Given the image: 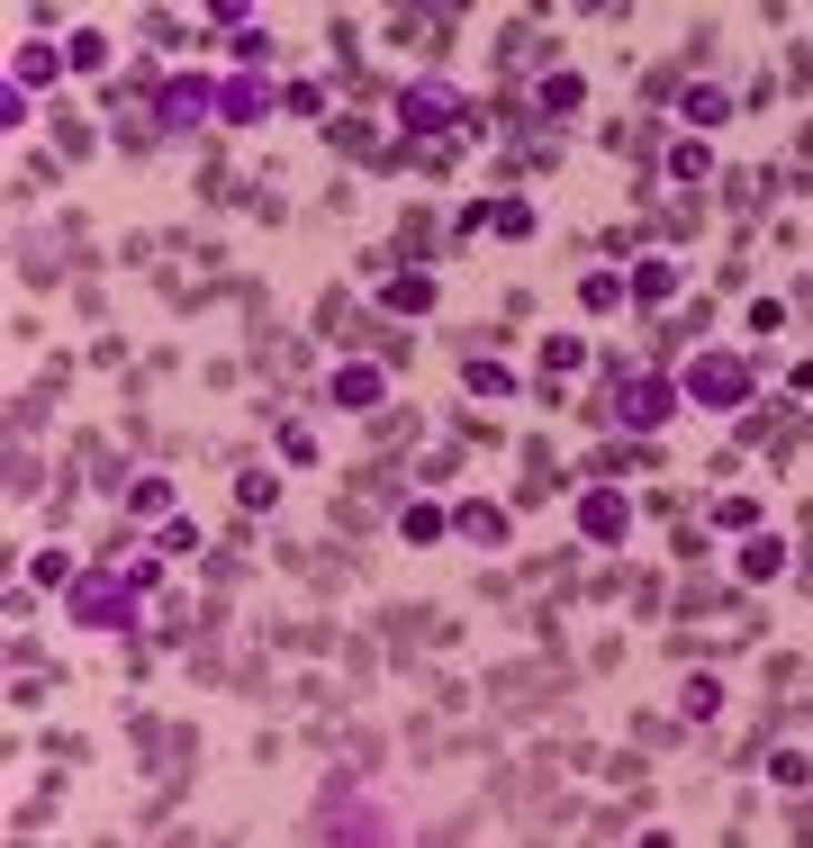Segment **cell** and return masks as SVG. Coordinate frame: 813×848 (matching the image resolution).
Segmentation results:
<instances>
[{
  "instance_id": "21",
  "label": "cell",
  "mask_w": 813,
  "mask_h": 848,
  "mask_svg": "<svg viewBox=\"0 0 813 848\" xmlns=\"http://www.w3.org/2000/svg\"><path fill=\"white\" fill-rule=\"evenodd\" d=\"M714 524H723V533H751V524H760V506H751V497H723V506H714Z\"/></svg>"
},
{
  "instance_id": "20",
  "label": "cell",
  "mask_w": 813,
  "mask_h": 848,
  "mask_svg": "<svg viewBox=\"0 0 813 848\" xmlns=\"http://www.w3.org/2000/svg\"><path fill=\"white\" fill-rule=\"evenodd\" d=\"M777 559H786L777 542H751V551H741V578H777Z\"/></svg>"
},
{
  "instance_id": "14",
  "label": "cell",
  "mask_w": 813,
  "mask_h": 848,
  "mask_svg": "<svg viewBox=\"0 0 813 848\" xmlns=\"http://www.w3.org/2000/svg\"><path fill=\"white\" fill-rule=\"evenodd\" d=\"M579 299L605 316V307H624V280H615V271H588V280H579Z\"/></svg>"
},
{
  "instance_id": "19",
  "label": "cell",
  "mask_w": 813,
  "mask_h": 848,
  "mask_svg": "<svg viewBox=\"0 0 813 848\" xmlns=\"http://www.w3.org/2000/svg\"><path fill=\"white\" fill-rule=\"evenodd\" d=\"M434 533H452L443 506H406V542H434Z\"/></svg>"
},
{
  "instance_id": "4",
  "label": "cell",
  "mask_w": 813,
  "mask_h": 848,
  "mask_svg": "<svg viewBox=\"0 0 813 848\" xmlns=\"http://www.w3.org/2000/svg\"><path fill=\"white\" fill-rule=\"evenodd\" d=\"M398 118H406V127H416V135H434V127H452V118H461V100H452L443 82H416V91H406V100H398Z\"/></svg>"
},
{
  "instance_id": "3",
  "label": "cell",
  "mask_w": 813,
  "mask_h": 848,
  "mask_svg": "<svg viewBox=\"0 0 813 848\" xmlns=\"http://www.w3.org/2000/svg\"><path fill=\"white\" fill-rule=\"evenodd\" d=\"M605 415H615V424H633V434H651V424L669 415V380H624Z\"/></svg>"
},
{
  "instance_id": "11",
  "label": "cell",
  "mask_w": 813,
  "mask_h": 848,
  "mask_svg": "<svg viewBox=\"0 0 813 848\" xmlns=\"http://www.w3.org/2000/svg\"><path fill=\"white\" fill-rule=\"evenodd\" d=\"M334 397H344V406H371V397H380V371H371V362H353V371H334Z\"/></svg>"
},
{
  "instance_id": "18",
  "label": "cell",
  "mask_w": 813,
  "mask_h": 848,
  "mask_svg": "<svg viewBox=\"0 0 813 848\" xmlns=\"http://www.w3.org/2000/svg\"><path fill=\"white\" fill-rule=\"evenodd\" d=\"M669 290H678L669 262H642V271H633V299H669Z\"/></svg>"
},
{
  "instance_id": "1",
  "label": "cell",
  "mask_w": 813,
  "mask_h": 848,
  "mask_svg": "<svg viewBox=\"0 0 813 848\" xmlns=\"http://www.w3.org/2000/svg\"><path fill=\"white\" fill-rule=\"evenodd\" d=\"M154 587V569H118V578H91V587H73V614L82 623H100V632H136V596Z\"/></svg>"
},
{
  "instance_id": "17",
  "label": "cell",
  "mask_w": 813,
  "mask_h": 848,
  "mask_svg": "<svg viewBox=\"0 0 813 848\" xmlns=\"http://www.w3.org/2000/svg\"><path fill=\"white\" fill-rule=\"evenodd\" d=\"M235 506H253V515H262V506H281V487H271V470H244V487H235Z\"/></svg>"
},
{
  "instance_id": "9",
  "label": "cell",
  "mask_w": 813,
  "mask_h": 848,
  "mask_svg": "<svg viewBox=\"0 0 813 848\" xmlns=\"http://www.w3.org/2000/svg\"><path fill=\"white\" fill-rule=\"evenodd\" d=\"M380 299H389L398 316H425V307H434V280H416V271H406V280H389Z\"/></svg>"
},
{
  "instance_id": "16",
  "label": "cell",
  "mask_w": 813,
  "mask_h": 848,
  "mask_svg": "<svg viewBox=\"0 0 813 848\" xmlns=\"http://www.w3.org/2000/svg\"><path fill=\"white\" fill-rule=\"evenodd\" d=\"M687 118H696V127H723V118H732V91H687Z\"/></svg>"
},
{
  "instance_id": "12",
  "label": "cell",
  "mask_w": 813,
  "mask_h": 848,
  "mask_svg": "<svg viewBox=\"0 0 813 848\" xmlns=\"http://www.w3.org/2000/svg\"><path fill=\"white\" fill-rule=\"evenodd\" d=\"M579 100H588V82H579V73H542V109H552V118H561V109H579Z\"/></svg>"
},
{
  "instance_id": "15",
  "label": "cell",
  "mask_w": 813,
  "mask_h": 848,
  "mask_svg": "<svg viewBox=\"0 0 813 848\" xmlns=\"http://www.w3.org/2000/svg\"><path fill=\"white\" fill-rule=\"evenodd\" d=\"M678 704H687V723H705V714H723V686H714V677H687V695H678Z\"/></svg>"
},
{
  "instance_id": "6",
  "label": "cell",
  "mask_w": 813,
  "mask_h": 848,
  "mask_svg": "<svg viewBox=\"0 0 813 848\" xmlns=\"http://www.w3.org/2000/svg\"><path fill=\"white\" fill-rule=\"evenodd\" d=\"M209 109H218V91H209V82H163V127H199Z\"/></svg>"
},
{
  "instance_id": "5",
  "label": "cell",
  "mask_w": 813,
  "mask_h": 848,
  "mask_svg": "<svg viewBox=\"0 0 813 848\" xmlns=\"http://www.w3.org/2000/svg\"><path fill=\"white\" fill-rule=\"evenodd\" d=\"M579 524H588V542H624V497H615V487H588Z\"/></svg>"
},
{
  "instance_id": "7",
  "label": "cell",
  "mask_w": 813,
  "mask_h": 848,
  "mask_svg": "<svg viewBox=\"0 0 813 848\" xmlns=\"http://www.w3.org/2000/svg\"><path fill=\"white\" fill-rule=\"evenodd\" d=\"M452 533L461 542H506V515L498 506H452Z\"/></svg>"
},
{
  "instance_id": "8",
  "label": "cell",
  "mask_w": 813,
  "mask_h": 848,
  "mask_svg": "<svg viewBox=\"0 0 813 848\" xmlns=\"http://www.w3.org/2000/svg\"><path fill=\"white\" fill-rule=\"evenodd\" d=\"M54 73H63V54H54V46H28V54L10 63V82H19V91H37V82H54Z\"/></svg>"
},
{
  "instance_id": "22",
  "label": "cell",
  "mask_w": 813,
  "mask_h": 848,
  "mask_svg": "<svg viewBox=\"0 0 813 848\" xmlns=\"http://www.w3.org/2000/svg\"><path fill=\"white\" fill-rule=\"evenodd\" d=\"M163 497H172L163 478H136V487H127V506H136V515H163Z\"/></svg>"
},
{
  "instance_id": "10",
  "label": "cell",
  "mask_w": 813,
  "mask_h": 848,
  "mask_svg": "<svg viewBox=\"0 0 813 848\" xmlns=\"http://www.w3.org/2000/svg\"><path fill=\"white\" fill-rule=\"evenodd\" d=\"M262 100H271V91H262L253 73H235V82L218 91V109H227V118H262Z\"/></svg>"
},
{
  "instance_id": "2",
  "label": "cell",
  "mask_w": 813,
  "mask_h": 848,
  "mask_svg": "<svg viewBox=\"0 0 813 848\" xmlns=\"http://www.w3.org/2000/svg\"><path fill=\"white\" fill-rule=\"evenodd\" d=\"M687 388H696L705 406H741V397H751V352H705Z\"/></svg>"
},
{
  "instance_id": "13",
  "label": "cell",
  "mask_w": 813,
  "mask_h": 848,
  "mask_svg": "<svg viewBox=\"0 0 813 848\" xmlns=\"http://www.w3.org/2000/svg\"><path fill=\"white\" fill-rule=\"evenodd\" d=\"M461 380L480 388V397H506V388H515V371H506V362H461Z\"/></svg>"
}]
</instances>
